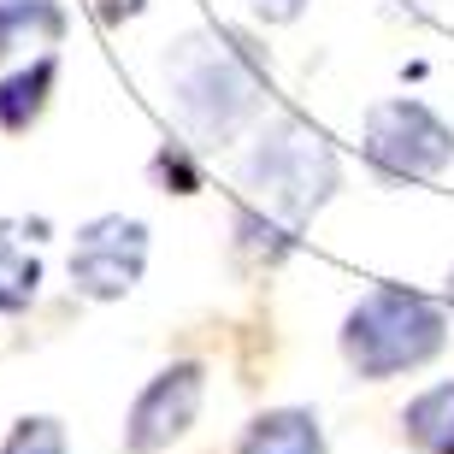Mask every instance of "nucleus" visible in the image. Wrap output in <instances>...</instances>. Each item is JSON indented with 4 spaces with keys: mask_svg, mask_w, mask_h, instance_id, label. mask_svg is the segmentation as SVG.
Wrapping results in <instances>:
<instances>
[{
    "mask_svg": "<svg viewBox=\"0 0 454 454\" xmlns=\"http://www.w3.org/2000/svg\"><path fill=\"white\" fill-rule=\"evenodd\" d=\"M166 89H171V106H177V124H184L189 142H219L224 148L266 113L271 71L248 35L207 24V30H189L171 42Z\"/></svg>",
    "mask_w": 454,
    "mask_h": 454,
    "instance_id": "obj_1",
    "label": "nucleus"
},
{
    "mask_svg": "<svg viewBox=\"0 0 454 454\" xmlns=\"http://www.w3.org/2000/svg\"><path fill=\"white\" fill-rule=\"evenodd\" d=\"M342 184L337 148L319 124L284 113L271 118L266 130L254 136L248 160H242V189H248V207L266 213L271 224H284L289 236L301 231L313 213H319Z\"/></svg>",
    "mask_w": 454,
    "mask_h": 454,
    "instance_id": "obj_2",
    "label": "nucleus"
},
{
    "mask_svg": "<svg viewBox=\"0 0 454 454\" xmlns=\"http://www.w3.org/2000/svg\"><path fill=\"white\" fill-rule=\"evenodd\" d=\"M442 342H449L442 307L413 295V289H402V284H384V289H372V295H360L348 307V319H342V360L360 378H372V384L437 360Z\"/></svg>",
    "mask_w": 454,
    "mask_h": 454,
    "instance_id": "obj_3",
    "label": "nucleus"
},
{
    "mask_svg": "<svg viewBox=\"0 0 454 454\" xmlns=\"http://www.w3.org/2000/svg\"><path fill=\"white\" fill-rule=\"evenodd\" d=\"M360 136H366L360 142L366 166L389 184H425V177H442L454 166V130L413 95L372 101Z\"/></svg>",
    "mask_w": 454,
    "mask_h": 454,
    "instance_id": "obj_4",
    "label": "nucleus"
},
{
    "mask_svg": "<svg viewBox=\"0 0 454 454\" xmlns=\"http://www.w3.org/2000/svg\"><path fill=\"white\" fill-rule=\"evenodd\" d=\"M148 271V224L130 213H101L71 242V284L89 301H124Z\"/></svg>",
    "mask_w": 454,
    "mask_h": 454,
    "instance_id": "obj_5",
    "label": "nucleus"
},
{
    "mask_svg": "<svg viewBox=\"0 0 454 454\" xmlns=\"http://www.w3.org/2000/svg\"><path fill=\"white\" fill-rule=\"evenodd\" d=\"M201 395H207V366H201V360H177V366L153 372L148 389L136 395L130 419H124V449H130V454L171 449V442L195 425Z\"/></svg>",
    "mask_w": 454,
    "mask_h": 454,
    "instance_id": "obj_6",
    "label": "nucleus"
},
{
    "mask_svg": "<svg viewBox=\"0 0 454 454\" xmlns=\"http://www.w3.org/2000/svg\"><path fill=\"white\" fill-rule=\"evenodd\" d=\"M236 454H325V431H319V413L307 407H271L242 431Z\"/></svg>",
    "mask_w": 454,
    "mask_h": 454,
    "instance_id": "obj_7",
    "label": "nucleus"
},
{
    "mask_svg": "<svg viewBox=\"0 0 454 454\" xmlns=\"http://www.w3.org/2000/svg\"><path fill=\"white\" fill-rule=\"evenodd\" d=\"M53 77H59V59H53V53H35L30 66H18L12 77H0V130H12V136L30 130L35 118L48 113Z\"/></svg>",
    "mask_w": 454,
    "mask_h": 454,
    "instance_id": "obj_8",
    "label": "nucleus"
},
{
    "mask_svg": "<svg viewBox=\"0 0 454 454\" xmlns=\"http://www.w3.org/2000/svg\"><path fill=\"white\" fill-rule=\"evenodd\" d=\"M66 35L59 0H0V59L24 48H53Z\"/></svg>",
    "mask_w": 454,
    "mask_h": 454,
    "instance_id": "obj_9",
    "label": "nucleus"
},
{
    "mask_svg": "<svg viewBox=\"0 0 454 454\" xmlns=\"http://www.w3.org/2000/svg\"><path fill=\"white\" fill-rule=\"evenodd\" d=\"M402 431L419 454H454V384H431L402 407Z\"/></svg>",
    "mask_w": 454,
    "mask_h": 454,
    "instance_id": "obj_10",
    "label": "nucleus"
},
{
    "mask_svg": "<svg viewBox=\"0 0 454 454\" xmlns=\"http://www.w3.org/2000/svg\"><path fill=\"white\" fill-rule=\"evenodd\" d=\"M42 289V260L24 248V224L0 219V313H24Z\"/></svg>",
    "mask_w": 454,
    "mask_h": 454,
    "instance_id": "obj_11",
    "label": "nucleus"
},
{
    "mask_svg": "<svg viewBox=\"0 0 454 454\" xmlns=\"http://www.w3.org/2000/svg\"><path fill=\"white\" fill-rule=\"evenodd\" d=\"M0 454H66V431L48 413H30V419L12 425V437L0 442Z\"/></svg>",
    "mask_w": 454,
    "mask_h": 454,
    "instance_id": "obj_12",
    "label": "nucleus"
},
{
    "mask_svg": "<svg viewBox=\"0 0 454 454\" xmlns=\"http://www.w3.org/2000/svg\"><path fill=\"white\" fill-rule=\"evenodd\" d=\"M153 177H160L166 189H177V195H195V189H201V171H195V160H189L184 142H166V148H160Z\"/></svg>",
    "mask_w": 454,
    "mask_h": 454,
    "instance_id": "obj_13",
    "label": "nucleus"
},
{
    "mask_svg": "<svg viewBox=\"0 0 454 454\" xmlns=\"http://www.w3.org/2000/svg\"><path fill=\"white\" fill-rule=\"evenodd\" d=\"M254 18H266V24H289V18H301L307 0H248Z\"/></svg>",
    "mask_w": 454,
    "mask_h": 454,
    "instance_id": "obj_14",
    "label": "nucleus"
},
{
    "mask_svg": "<svg viewBox=\"0 0 454 454\" xmlns=\"http://www.w3.org/2000/svg\"><path fill=\"white\" fill-rule=\"evenodd\" d=\"M449 307H454V271H449Z\"/></svg>",
    "mask_w": 454,
    "mask_h": 454,
    "instance_id": "obj_15",
    "label": "nucleus"
}]
</instances>
